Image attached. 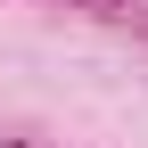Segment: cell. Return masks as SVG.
<instances>
[{
    "instance_id": "6da1fadb",
    "label": "cell",
    "mask_w": 148,
    "mask_h": 148,
    "mask_svg": "<svg viewBox=\"0 0 148 148\" xmlns=\"http://www.w3.org/2000/svg\"><path fill=\"white\" fill-rule=\"evenodd\" d=\"M0 148H33V140H0Z\"/></svg>"
},
{
    "instance_id": "7a4b0ae2",
    "label": "cell",
    "mask_w": 148,
    "mask_h": 148,
    "mask_svg": "<svg viewBox=\"0 0 148 148\" xmlns=\"http://www.w3.org/2000/svg\"><path fill=\"white\" fill-rule=\"evenodd\" d=\"M107 8H132V0H107Z\"/></svg>"
}]
</instances>
